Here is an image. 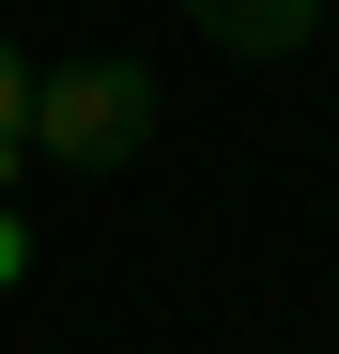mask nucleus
Wrapping results in <instances>:
<instances>
[{
  "mask_svg": "<svg viewBox=\"0 0 339 354\" xmlns=\"http://www.w3.org/2000/svg\"><path fill=\"white\" fill-rule=\"evenodd\" d=\"M16 169H31V46L0 31V185H16Z\"/></svg>",
  "mask_w": 339,
  "mask_h": 354,
  "instance_id": "obj_3",
  "label": "nucleus"
},
{
  "mask_svg": "<svg viewBox=\"0 0 339 354\" xmlns=\"http://www.w3.org/2000/svg\"><path fill=\"white\" fill-rule=\"evenodd\" d=\"M31 277V231H16V201H0V292H16Z\"/></svg>",
  "mask_w": 339,
  "mask_h": 354,
  "instance_id": "obj_4",
  "label": "nucleus"
},
{
  "mask_svg": "<svg viewBox=\"0 0 339 354\" xmlns=\"http://www.w3.org/2000/svg\"><path fill=\"white\" fill-rule=\"evenodd\" d=\"M201 46H232V62H293V46L324 31V0H185Z\"/></svg>",
  "mask_w": 339,
  "mask_h": 354,
  "instance_id": "obj_2",
  "label": "nucleus"
},
{
  "mask_svg": "<svg viewBox=\"0 0 339 354\" xmlns=\"http://www.w3.org/2000/svg\"><path fill=\"white\" fill-rule=\"evenodd\" d=\"M154 139V62L93 46V62H31V154L46 169H124Z\"/></svg>",
  "mask_w": 339,
  "mask_h": 354,
  "instance_id": "obj_1",
  "label": "nucleus"
}]
</instances>
